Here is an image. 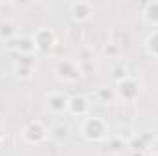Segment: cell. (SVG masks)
<instances>
[{
	"label": "cell",
	"instance_id": "20",
	"mask_svg": "<svg viewBox=\"0 0 158 156\" xmlns=\"http://www.w3.org/2000/svg\"><path fill=\"white\" fill-rule=\"evenodd\" d=\"M53 138H57V140H63V138H66V134H68V129L64 127V125H57V127H53L52 129V132H50Z\"/></svg>",
	"mask_w": 158,
	"mask_h": 156
},
{
	"label": "cell",
	"instance_id": "12",
	"mask_svg": "<svg viewBox=\"0 0 158 156\" xmlns=\"http://www.w3.org/2000/svg\"><path fill=\"white\" fill-rule=\"evenodd\" d=\"M127 147L132 151V153H143L149 145H147V138L145 136H134L127 142Z\"/></svg>",
	"mask_w": 158,
	"mask_h": 156
},
{
	"label": "cell",
	"instance_id": "11",
	"mask_svg": "<svg viewBox=\"0 0 158 156\" xmlns=\"http://www.w3.org/2000/svg\"><path fill=\"white\" fill-rule=\"evenodd\" d=\"M143 17H145L147 22L158 24V0H153V2L143 4Z\"/></svg>",
	"mask_w": 158,
	"mask_h": 156
},
{
	"label": "cell",
	"instance_id": "1",
	"mask_svg": "<svg viewBox=\"0 0 158 156\" xmlns=\"http://www.w3.org/2000/svg\"><path fill=\"white\" fill-rule=\"evenodd\" d=\"M81 132L85 136V140L88 142H99L109 134V125L98 116L86 117L81 125Z\"/></svg>",
	"mask_w": 158,
	"mask_h": 156
},
{
	"label": "cell",
	"instance_id": "14",
	"mask_svg": "<svg viewBox=\"0 0 158 156\" xmlns=\"http://www.w3.org/2000/svg\"><path fill=\"white\" fill-rule=\"evenodd\" d=\"M145 48H147V51H149L153 57H158V31H153V33L147 37Z\"/></svg>",
	"mask_w": 158,
	"mask_h": 156
},
{
	"label": "cell",
	"instance_id": "13",
	"mask_svg": "<svg viewBox=\"0 0 158 156\" xmlns=\"http://www.w3.org/2000/svg\"><path fill=\"white\" fill-rule=\"evenodd\" d=\"M96 96H98V99L101 103H112L116 99V90L110 88V86H99L98 92H96Z\"/></svg>",
	"mask_w": 158,
	"mask_h": 156
},
{
	"label": "cell",
	"instance_id": "10",
	"mask_svg": "<svg viewBox=\"0 0 158 156\" xmlns=\"http://www.w3.org/2000/svg\"><path fill=\"white\" fill-rule=\"evenodd\" d=\"M17 37V26H15V22H11V20H2L0 22V39L6 40V42H9L11 39H15Z\"/></svg>",
	"mask_w": 158,
	"mask_h": 156
},
{
	"label": "cell",
	"instance_id": "6",
	"mask_svg": "<svg viewBox=\"0 0 158 156\" xmlns=\"http://www.w3.org/2000/svg\"><path fill=\"white\" fill-rule=\"evenodd\" d=\"M7 48L11 51H15L17 55H33L37 50L33 37H15L7 42Z\"/></svg>",
	"mask_w": 158,
	"mask_h": 156
},
{
	"label": "cell",
	"instance_id": "19",
	"mask_svg": "<svg viewBox=\"0 0 158 156\" xmlns=\"http://www.w3.org/2000/svg\"><path fill=\"white\" fill-rule=\"evenodd\" d=\"M103 53L109 55V57H118L119 55V46L116 42H109V44L103 48Z\"/></svg>",
	"mask_w": 158,
	"mask_h": 156
},
{
	"label": "cell",
	"instance_id": "4",
	"mask_svg": "<svg viewBox=\"0 0 158 156\" xmlns=\"http://www.w3.org/2000/svg\"><path fill=\"white\" fill-rule=\"evenodd\" d=\"M55 74H57V77L63 79V81H77L83 76L81 68H79V63L77 61H72V59H61V61H57Z\"/></svg>",
	"mask_w": 158,
	"mask_h": 156
},
{
	"label": "cell",
	"instance_id": "21",
	"mask_svg": "<svg viewBox=\"0 0 158 156\" xmlns=\"http://www.w3.org/2000/svg\"><path fill=\"white\" fill-rule=\"evenodd\" d=\"M77 63H92V51H90V50H83V51L79 53Z\"/></svg>",
	"mask_w": 158,
	"mask_h": 156
},
{
	"label": "cell",
	"instance_id": "3",
	"mask_svg": "<svg viewBox=\"0 0 158 156\" xmlns=\"http://www.w3.org/2000/svg\"><path fill=\"white\" fill-rule=\"evenodd\" d=\"M48 136V129L44 127V123L39 121V119H33L30 123L24 125L22 129V140L26 143H31V145H37V143H42Z\"/></svg>",
	"mask_w": 158,
	"mask_h": 156
},
{
	"label": "cell",
	"instance_id": "22",
	"mask_svg": "<svg viewBox=\"0 0 158 156\" xmlns=\"http://www.w3.org/2000/svg\"><path fill=\"white\" fill-rule=\"evenodd\" d=\"M151 149H153V154L158 156V138H156V140H153V143H151Z\"/></svg>",
	"mask_w": 158,
	"mask_h": 156
},
{
	"label": "cell",
	"instance_id": "7",
	"mask_svg": "<svg viewBox=\"0 0 158 156\" xmlns=\"http://www.w3.org/2000/svg\"><path fill=\"white\" fill-rule=\"evenodd\" d=\"M70 13H72V18L74 20L85 22V20H88L94 15V4L92 2H85V0L74 2L72 7H70Z\"/></svg>",
	"mask_w": 158,
	"mask_h": 156
},
{
	"label": "cell",
	"instance_id": "16",
	"mask_svg": "<svg viewBox=\"0 0 158 156\" xmlns=\"http://www.w3.org/2000/svg\"><path fill=\"white\" fill-rule=\"evenodd\" d=\"M123 147H127V143H125L121 138H116V136H114V138L109 140V149H110L112 153H121Z\"/></svg>",
	"mask_w": 158,
	"mask_h": 156
},
{
	"label": "cell",
	"instance_id": "18",
	"mask_svg": "<svg viewBox=\"0 0 158 156\" xmlns=\"http://www.w3.org/2000/svg\"><path fill=\"white\" fill-rule=\"evenodd\" d=\"M33 70L35 68H24V66H17V77L22 79V81H28V79L33 77Z\"/></svg>",
	"mask_w": 158,
	"mask_h": 156
},
{
	"label": "cell",
	"instance_id": "15",
	"mask_svg": "<svg viewBox=\"0 0 158 156\" xmlns=\"http://www.w3.org/2000/svg\"><path fill=\"white\" fill-rule=\"evenodd\" d=\"M17 66L35 68V57L33 55H17Z\"/></svg>",
	"mask_w": 158,
	"mask_h": 156
},
{
	"label": "cell",
	"instance_id": "9",
	"mask_svg": "<svg viewBox=\"0 0 158 156\" xmlns=\"http://www.w3.org/2000/svg\"><path fill=\"white\" fill-rule=\"evenodd\" d=\"M48 109L55 114H61V112H66L68 109V97L63 96V94H52L48 97Z\"/></svg>",
	"mask_w": 158,
	"mask_h": 156
},
{
	"label": "cell",
	"instance_id": "5",
	"mask_svg": "<svg viewBox=\"0 0 158 156\" xmlns=\"http://www.w3.org/2000/svg\"><path fill=\"white\" fill-rule=\"evenodd\" d=\"M55 33L52 31V30H48V28H40L35 31V35H33V42H35V48L42 51V53H48L53 46H55Z\"/></svg>",
	"mask_w": 158,
	"mask_h": 156
},
{
	"label": "cell",
	"instance_id": "17",
	"mask_svg": "<svg viewBox=\"0 0 158 156\" xmlns=\"http://www.w3.org/2000/svg\"><path fill=\"white\" fill-rule=\"evenodd\" d=\"M112 77L116 79V83L118 81H121V79H125V77H129V74H127V68L119 63V64H116L114 68H112Z\"/></svg>",
	"mask_w": 158,
	"mask_h": 156
},
{
	"label": "cell",
	"instance_id": "8",
	"mask_svg": "<svg viewBox=\"0 0 158 156\" xmlns=\"http://www.w3.org/2000/svg\"><path fill=\"white\" fill-rule=\"evenodd\" d=\"M88 109H90V103H88V99L85 97V96H72V97H68V109H66V112H70L72 116H86L88 114Z\"/></svg>",
	"mask_w": 158,
	"mask_h": 156
},
{
	"label": "cell",
	"instance_id": "2",
	"mask_svg": "<svg viewBox=\"0 0 158 156\" xmlns=\"http://www.w3.org/2000/svg\"><path fill=\"white\" fill-rule=\"evenodd\" d=\"M114 90H116V97H119V99L125 101V103H132V101H136L138 96H140V83L129 76V77L118 81Z\"/></svg>",
	"mask_w": 158,
	"mask_h": 156
},
{
	"label": "cell",
	"instance_id": "23",
	"mask_svg": "<svg viewBox=\"0 0 158 156\" xmlns=\"http://www.w3.org/2000/svg\"><path fill=\"white\" fill-rule=\"evenodd\" d=\"M132 156H143V153H132Z\"/></svg>",
	"mask_w": 158,
	"mask_h": 156
}]
</instances>
